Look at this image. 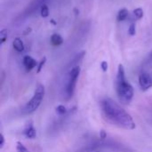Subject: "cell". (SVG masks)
I'll return each instance as SVG.
<instances>
[{
	"instance_id": "6da1fadb",
	"label": "cell",
	"mask_w": 152,
	"mask_h": 152,
	"mask_svg": "<svg viewBox=\"0 0 152 152\" xmlns=\"http://www.w3.org/2000/svg\"><path fill=\"white\" fill-rule=\"evenodd\" d=\"M105 118L112 124L126 130H134L135 122L132 116L113 99L106 97L101 102Z\"/></svg>"
},
{
	"instance_id": "7a4b0ae2",
	"label": "cell",
	"mask_w": 152,
	"mask_h": 152,
	"mask_svg": "<svg viewBox=\"0 0 152 152\" xmlns=\"http://www.w3.org/2000/svg\"><path fill=\"white\" fill-rule=\"evenodd\" d=\"M116 90L117 94L121 102V103L127 105L129 104L134 95V91L133 86L127 81L126 77V72L124 66L122 64H119L118 69V74H117V79H116Z\"/></svg>"
},
{
	"instance_id": "3957f363",
	"label": "cell",
	"mask_w": 152,
	"mask_h": 152,
	"mask_svg": "<svg viewBox=\"0 0 152 152\" xmlns=\"http://www.w3.org/2000/svg\"><path fill=\"white\" fill-rule=\"evenodd\" d=\"M45 87L42 84H38L35 89L34 94L32 96V98L26 103L23 111L26 114H31L33 112H35L39 106L42 103V101L44 99L45 96Z\"/></svg>"
},
{
	"instance_id": "277c9868",
	"label": "cell",
	"mask_w": 152,
	"mask_h": 152,
	"mask_svg": "<svg viewBox=\"0 0 152 152\" xmlns=\"http://www.w3.org/2000/svg\"><path fill=\"white\" fill-rule=\"evenodd\" d=\"M79 74H80V67L79 66L73 67L69 72L66 85H65V91H64L65 97L68 100L70 99L75 93V89H76V86H77V82Z\"/></svg>"
},
{
	"instance_id": "5b68a950",
	"label": "cell",
	"mask_w": 152,
	"mask_h": 152,
	"mask_svg": "<svg viewBox=\"0 0 152 152\" xmlns=\"http://www.w3.org/2000/svg\"><path fill=\"white\" fill-rule=\"evenodd\" d=\"M139 85L142 91H147L152 87V72H142L139 76Z\"/></svg>"
},
{
	"instance_id": "8992f818",
	"label": "cell",
	"mask_w": 152,
	"mask_h": 152,
	"mask_svg": "<svg viewBox=\"0 0 152 152\" xmlns=\"http://www.w3.org/2000/svg\"><path fill=\"white\" fill-rule=\"evenodd\" d=\"M22 62H23L24 68L26 69L27 71H31L33 69H35L38 65L37 61L34 58H32L31 56H29V55L24 56L23 57V60H22Z\"/></svg>"
},
{
	"instance_id": "52a82bcc",
	"label": "cell",
	"mask_w": 152,
	"mask_h": 152,
	"mask_svg": "<svg viewBox=\"0 0 152 152\" xmlns=\"http://www.w3.org/2000/svg\"><path fill=\"white\" fill-rule=\"evenodd\" d=\"M23 134L26 138L28 139H35L37 136V131L32 124V122H28L26 125V127L23 131Z\"/></svg>"
},
{
	"instance_id": "ba28073f",
	"label": "cell",
	"mask_w": 152,
	"mask_h": 152,
	"mask_svg": "<svg viewBox=\"0 0 152 152\" xmlns=\"http://www.w3.org/2000/svg\"><path fill=\"white\" fill-rule=\"evenodd\" d=\"M12 46H13V49H14L15 51L19 52V53L23 52V51H24V48H25L24 44H23L22 40H21L20 37H16V38L13 40V42H12Z\"/></svg>"
},
{
	"instance_id": "9c48e42d",
	"label": "cell",
	"mask_w": 152,
	"mask_h": 152,
	"mask_svg": "<svg viewBox=\"0 0 152 152\" xmlns=\"http://www.w3.org/2000/svg\"><path fill=\"white\" fill-rule=\"evenodd\" d=\"M51 43H52V45H54V46L61 45H62V43H63V38H62L61 36L59 35V34H53V35H52V37H51Z\"/></svg>"
},
{
	"instance_id": "30bf717a",
	"label": "cell",
	"mask_w": 152,
	"mask_h": 152,
	"mask_svg": "<svg viewBox=\"0 0 152 152\" xmlns=\"http://www.w3.org/2000/svg\"><path fill=\"white\" fill-rule=\"evenodd\" d=\"M128 15H129V12L126 8H123V9L119 10V12L118 13V16H117V19H118V21H122V20H126Z\"/></svg>"
},
{
	"instance_id": "8fae6325",
	"label": "cell",
	"mask_w": 152,
	"mask_h": 152,
	"mask_svg": "<svg viewBox=\"0 0 152 152\" xmlns=\"http://www.w3.org/2000/svg\"><path fill=\"white\" fill-rule=\"evenodd\" d=\"M133 15L135 20H140L143 17V10L142 8H136L135 10H134Z\"/></svg>"
},
{
	"instance_id": "7c38bea8",
	"label": "cell",
	"mask_w": 152,
	"mask_h": 152,
	"mask_svg": "<svg viewBox=\"0 0 152 152\" xmlns=\"http://www.w3.org/2000/svg\"><path fill=\"white\" fill-rule=\"evenodd\" d=\"M40 14H41V16L43 18L48 17V15H49V8L45 4H42V6L40 7Z\"/></svg>"
},
{
	"instance_id": "4fadbf2b",
	"label": "cell",
	"mask_w": 152,
	"mask_h": 152,
	"mask_svg": "<svg viewBox=\"0 0 152 152\" xmlns=\"http://www.w3.org/2000/svg\"><path fill=\"white\" fill-rule=\"evenodd\" d=\"M7 36H8V30L7 29H2L0 31V39H1V45H3L5 40L7 39Z\"/></svg>"
},
{
	"instance_id": "5bb4252c",
	"label": "cell",
	"mask_w": 152,
	"mask_h": 152,
	"mask_svg": "<svg viewBox=\"0 0 152 152\" xmlns=\"http://www.w3.org/2000/svg\"><path fill=\"white\" fill-rule=\"evenodd\" d=\"M56 112L59 114V115H64L67 113V109L64 105H58L56 107Z\"/></svg>"
},
{
	"instance_id": "9a60e30c",
	"label": "cell",
	"mask_w": 152,
	"mask_h": 152,
	"mask_svg": "<svg viewBox=\"0 0 152 152\" xmlns=\"http://www.w3.org/2000/svg\"><path fill=\"white\" fill-rule=\"evenodd\" d=\"M16 150H17V152H29L28 151V150L20 142H17Z\"/></svg>"
},
{
	"instance_id": "2e32d148",
	"label": "cell",
	"mask_w": 152,
	"mask_h": 152,
	"mask_svg": "<svg viewBox=\"0 0 152 152\" xmlns=\"http://www.w3.org/2000/svg\"><path fill=\"white\" fill-rule=\"evenodd\" d=\"M136 33V29H135V24L134 23H132L128 28V34L130 36H134Z\"/></svg>"
},
{
	"instance_id": "e0dca14e",
	"label": "cell",
	"mask_w": 152,
	"mask_h": 152,
	"mask_svg": "<svg viewBox=\"0 0 152 152\" xmlns=\"http://www.w3.org/2000/svg\"><path fill=\"white\" fill-rule=\"evenodd\" d=\"M45 61H46V58H45V57H44V59H42V60H41V61L38 63V65H37V73H39V72L41 71V69H42L43 66L45 65Z\"/></svg>"
},
{
	"instance_id": "ac0fdd59",
	"label": "cell",
	"mask_w": 152,
	"mask_h": 152,
	"mask_svg": "<svg viewBox=\"0 0 152 152\" xmlns=\"http://www.w3.org/2000/svg\"><path fill=\"white\" fill-rule=\"evenodd\" d=\"M101 67H102V69L104 72L107 71V69H108V62H107V61H102V64H101Z\"/></svg>"
},
{
	"instance_id": "d6986e66",
	"label": "cell",
	"mask_w": 152,
	"mask_h": 152,
	"mask_svg": "<svg viewBox=\"0 0 152 152\" xmlns=\"http://www.w3.org/2000/svg\"><path fill=\"white\" fill-rule=\"evenodd\" d=\"M0 140H1V142H0V149H3V147L4 146V136L3 134H1L0 135Z\"/></svg>"
},
{
	"instance_id": "ffe728a7",
	"label": "cell",
	"mask_w": 152,
	"mask_h": 152,
	"mask_svg": "<svg viewBox=\"0 0 152 152\" xmlns=\"http://www.w3.org/2000/svg\"><path fill=\"white\" fill-rule=\"evenodd\" d=\"M101 137H102V139H105V137H106V134H105V132H104V131H102Z\"/></svg>"
}]
</instances>
